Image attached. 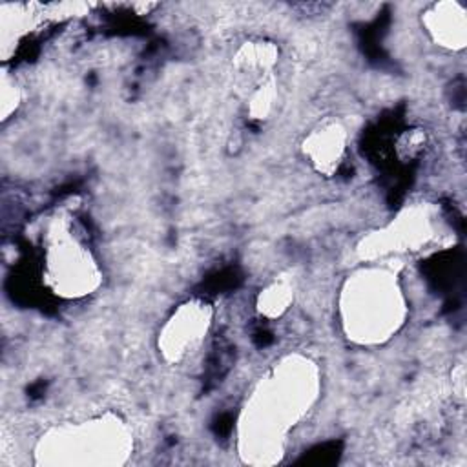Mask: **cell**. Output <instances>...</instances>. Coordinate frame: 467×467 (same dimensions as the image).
Listing matches in <instances>:
<instances>
[{"label": "cell", "mask_w": 467, "mask_h": 467, "mask_svg": "<svg viewBox=\"0 0 467 467\" xmlns=\"http://www.w3.org/2000/svg\"><path fill=\"white\" fill-rule=\"evenodd\" d=\"M425 142H427V133L423 130H410L400 139L398 151L403 159H414L423 151Z\"/></svg>", "instance_id": "obj_6"}, {"label": "cell", "mask_w": 467, "mask_h": 467, "mask_svg": "<svg viewBox=\"0 0 467 467\" xmlns=\"http://www.w3.org/2000/svg\"><path fill=\"white\" fill-rule=\"evenodd\" d=\"M292 296H294V292L288 283H274L261 292V296L257 299V308L261 314H265L268 317L281 316L288 308Z\"/></svg>", "instance_id": "obj_5"}, {"label": "cell", "mask_w": 467, "mask_h": 467, "mask_svg": "<svg viewBox=\"0 0 467 467\" xmlns=\"http://www.w3.org/2000/svg\"><path fill=\"white\" fill-rule=\"evenodd\" d=\"M210 327V305L204 301H188L181 305L162 327L159 348L170 361L182 359L204 337Z\"/></svg>", "instance_id": "obj_2"}, {"label": "cell", "mask_w": 467, "mask_h": 467, "mask_svg": "<svg viewBox=\"0 0 467 467\" xmlns=\"http://www.w3.org/2000/svg\"><path fill=\"white\" fill-rule=\"evenodd\" d=\"M423 22L436 44L452 51L465 47L467 18L465 9L458 2L434 4Z\"/></svg>", "instance_id": "obj_3"}, {"label": "cell", "mask_w": 467, "mask_h": 467, "mask_svg": "<svg viewBox=\"0 0 467 467\" xmlns=\"http://www.w3.org/2000/svg\"><path fill=\"white\" fill-rule=\"evenodd\" d=\"M47 265L55 290H60V294L84 296L99 283V272L89 252L75 239H64L53 246Z\"/></svg>", "instance_id": "obj_1"}, {"label": "cell", "mask_w": 467, "mask_h": 467, "mask_svg": "<svg viewBox=\"0 0 467 467\" xmlns=\"http://www.w3.org/2000/svg\"><path fill=\"white\" fill-rule=\"evenodd\" d=\"M345 151V130L337 122H327L316 128L305 140V155L314 168L325 175L337 170Z\"/></svg>", "instance_id": "obj_4"}]
</instances>
